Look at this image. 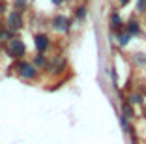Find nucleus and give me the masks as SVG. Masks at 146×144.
I'll return each instance as SVG.
<instances>
[{
	"instance_id": "obj_11",
	"label": "nucleus",
	"mask_w": 146,
	"mask_h": 144,
	"mask_svg": "<svg viewBox=\"0 0 146 144\" xmlns=\"http://www.w3.org/2000/svg\"><path fill=\"white\" fill-rule=\"evenodd\" d=\"M84 17H86V8L81 6V8H77V19H84Z\"/></svg>"
},
{
	"instance_id": "obj_7",
	"label": "nucleus",
	"mask_w": 146,
	"mask_h": 144,
	"mask_svg": "<svg viewBox=\"0 0 146 144\" xmlns=\"http://www.w3.org/2000/svg\"><path fill=\"white\" fill-rule=\"evenodd\" d=\"M13 6H15V11H19V13H23L26 9V0H15V2H13Z\"/></svg>"
},
{
	"instance_id": "obj_4",
	"label": "nucleus",
	"mask_w": 146,
	"mask_h": 144,
	"mask_svg": "<svg viewBox=\"0 0 146 144\" xmlns=\"http://www.w3.org/2000/svg\"><path fill=\"white\" fill-rule=\"evenodd\" d=\"M52 26H54L56 30L68 32L69 26H71V23H69V19H68V17H64V15H56V17L52 19Z\"/></svg>"
},
{
	"instance_id": "obj_1",
	"label": "nucleus",
	"mask_w": 146,
	"mask_h": 144,
	"mask_svg": "<svg viewBox=\"0 0 146 144\" xmlns=\"http://www.w3.org/2000/svg\"><path fill=\"white\" fill-rule=\"evenodd\" d=\"M6 52H8V56H11V58H23L25 52H26V47L21 39L13 38V39H9L8 45H6Z\"/></svg>"
},
{
	"instance_id": "obj_18",
	"label": "nucleus",
	"mask_w": 146,
	"mask_h": 144,
	"mask_svg": "<svg viewBox=\"0 0 146 144\" xmlns=\"http://www.w3.org/2000/svg\"><path fill=\"white\" fill-rule=\"evenodd\" d=\"M4 28H6V26H4V23H2V19H0V32H2Z\"/></svg>"
},
{
	"instance_id": "obj_13",
	"label": "nucleus",
	"mask_w": 146,
	"mask_h": 144,
	"mask_svg": "<svg viewBox=\"0 0 146 144\" xmlns=\"http://www.w3.org/2000/svg\"><path fill=\"white\" fill-rule=\"evenodd\" d=\"M139 11H146V0H139Z\"/></svg>"
},
{
	"instance_id": "obj_6",
	"label": "nucleus",
	"mask_w": 146,
	"mask_h": 144,
	"mask_svg": "<svg viewBox=\"0 0 146 144\" xmlns=\"http://www.w3.org/2000/svg\"><path fill=\"white\" fill-rule=\"evenodd\" d=\"M32 66H34V68H45V66H47V60L43 58V54H38L34 58V64H32Z\"/></svg>"
},
{
	"instance_id": "obj_8",
	"label": "nucleus",
	"mask_w": 146,
	"mask_h": 144,
	"mask_svg": "<svg viewBox=\"0 0 146 144\" xmlns=\"http://www.w3.org/2000/svg\"><path fill=\"white\" fill-rule=\"evenodd\" d=\"M139 32H141V28H139V25H137L135 21H131V23L127 25V34L131 36V34H139Z\"/></svg>"
},
{
	"instance_id": "obj_17",
	"label": "nucleus",
	"mask_w": 146,
	"mask_h": 144,
	"mask_svg": "<svg viewBox=\"0 0 146 144\" xmlns=\"http://www.w3.org/2000/svg\"><path fill=\"white\" fill-rule=\"evenodd\" d=\"M51 2H52V4H56V6H60L62 2H64V0H51Z\"/></svg>"
},
{
	"instance_id": "obj_15",
	"label": "nucleus",
	"mask_w": 146,
	"mask_h": 144,
	"mask_svg": "<svg viewBox=\"0 0 146 144\" xmlns=\"http://www.w3.org/2000/svg\"><path fill=\"white\" fill-rule=\"evenodd\" d=\"M131 101H133V103H141L142 99H141V96H133V99H131Z\"/></svg>"
},
{
	"instance_id": "obj_3",
	"label": "nucleus",
	"mask_w": 146,
	"mask_h": 144,
	"mask_svg": "<svg viewBox=\"0 0 146 144\" xmlns=\"http://www.w3.org/2000/svg\"><path fill=\"white\" fill-rule=\"evenodd\" d=\"M23 28V17L19 11H11L8 17V30H11V32H17V30Z\"/></svg>"
},
{
	"instance_id": "obj_16",
	"label": "nucleus",
	"mask_w": 146,
	"mask_h": 144,
	"mask_svg": "<svg viewBox=\"0 0 146 144\" xmlns=\"http://www.w3.org/2000/svg\"><path fill=\"white\" fill-rule=\"evenodd\" d=\"M6 11V4L4 2H0V13H4Z\"/></svg>"
},
{
	"instance_id": "obj_10",
	"label": "nucleus",
	"mask_w": 146,
	"mask_h": 144,
	"mask_svg": "<svg viewBox=\"0 0 146 144\" xmlns=\"http://www.w3.org/2000/svg\"><path fill=\"white\" fill-rule=\"evenodd\" d=\"M111 23H112V26H114V28H120V15H118V13H112L111 15Z\"/></svg>"
},
{
	"instance_id": "obj_5",
	"label": "nucleus",
	"mask_w": 146,
	"mask_h": 144,
	"mask_svg": "<svg viewBox=\"0 0 146 144\" xmlns=\"http://www.w3.org/2000/svg\"><path fill=\"white\" fill-rule=\"evenodd\" d=\"M34 43H36L38 52H45V51H47V47H49V38L45 34H39V36H36Z\"/></svg>"
},
{
	"instance_id": "obj_9",
	"label": "nucleus",
	"mask_w": 146,
	"mask_h": 144,
	"mask_svg": "<svg viewBox=\"0 0 146 144\" xmlns=\"http://www.w3.org/2000/svg\"><path fill=\"white\" fill-rule=\"evenodd\" d=\"M0 39H2V41H9V39H13V32L8 30V28H4L2 32H0Z\"/></svg>"
},
{
	"instance_id": "obj_14",
	"label": "nucleus",
	"mask_w": 146,
	"mask_h": 144,
	"mask_svg": "<svg viewBox=\"0 0 146 144\" xmlns=\"http://www.w3.org/2000/svg\"><path fill=\"white\" fill-rule=\"evenodd\" d=\"M124 116H127V118H129V116H133V112H131V109H129L127 105H124Z\"/></svg>"
},
{
	"instance_id": "obj_12",
	"label": "nucleus",
	"mask_w": 146,
	"mask_h": 144,
	"mask_svg": "<svg viewBox=\"0 0 146 144\" xmlns=\"http://www.w3.org/2000/svg\"><path fill=\"white\" fill-rule=\"evenodd\" d=\"M129 38H131L129 34H122V36H120V43H122V45H125V43L129 41Z\"/></svg>"
},
{
	"instance_id": "obj_19",
	"label": "nucleus",
	"mask_w": 146,
	"mask_h": 144,
	"mask_svg": "<svg viewBox=\"0 0 146 144\" xmlns=\"http://www.w3.org/2000/svg\"><path fill=\"white\" fill-rule=\"evenodd\" d=\"M127 2H129V0H120V4H122V6H125Z\"/></svg>"
},
{
	"instance_id": "obj_2",
	"label": "nucleus",
	"mask_w": 146,
	"mask_h": 144,
	"mask_svg": "<svg viewBox=\"0 0 146 144\" xmlns=\"http://www.w3.org/2000/svg\"><path fill=\"white\" fill-rule=\"evenodd\" d=\"M11 69H17V73L23 79H36V75H38V69L28 62H15L11 66Z\"/></svg>"
}]
</instances>
